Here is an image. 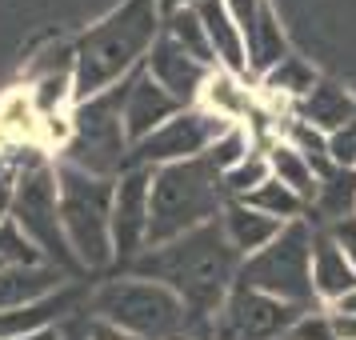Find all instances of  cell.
I'll return each mask as SVG.
<instances>
[{"mask_svg":"<svg viewBox=\"0 0 356 340\" xmlns=\"http://www.w3.org/2000/svg\"><path fill=\"white\" fill-rule=\"evenodd\" d=\"M332 312V308H328ZM332 337L337 340H356V316L353 312H332Z\"/></svg>","mask_w":356,"mask_h":340,"instance_id":"obj_35","label":"cell"},{"mask_svg":"<svg viewBox=\"0 0 356 340\" xmlns=\"http://www.w3.org/2000/svg\"><path fill=\"white\" fill-rule=\"evenodd\" d=\"M280 140H289V145L296 148V152H300L312 168H316V180H321L328 168H337V164H332V156H328V136H324V132H316L312 124H305V120H296V116L284 124V136H280Z\"/></svg>","mask_w":356,"mask_h":340,"instance_id":"obj_27","label":"cell"},{"mask_svg":"<svg viewBox=\"0 0 356 340\" xmlns=\"http://www.w3.org/2000/svg\"><path fill=\"white\" fill-rule=\"evenodd\" d=\"M328 156H332V164H340V168H356V120L328 136Z\"/></svg>","mask_w":356,"mask_h":340,"instance_id":"obj_32","label":"cell"},{"mask_svg":"<svg viewBox=\"0 0 356 340\" xmlns=\"http://www.w3.org/2000/svg\"><path fill=\"white\" fill-rule=\"evenodd\" d=\"M113 193L116 180L92 177L81 168L56 164V196H60V225L68 248L81 268H113Z\"/></svg>","mask_w":356,"mask_h":340,"instance_id":"obj_6","label":"cell"},{"mask_svg":"<svg viewBox=\"0 0 356 340\" xmlns=\"http://www.w3.org/2000/svg\"><path fill=\"white\" fill-rule=\"evenodd\" d=\"M220 228H225L228 244L248 260L252 252H260L264 244H273L284 225L273 220V216H264V212H257V209H248L244 200H228L225 212H220Z\"/></svg>","mask_w":356,"mask_h":340,"instance_id":"obj_19","label":"cell"},{"mask_svg":"<svg viewBox=\"0 0 356 340\" xmlns=\"http://www.w3.org/2000/svg\"><path fill=\"white\" fill-rule=\"evenodd\" d=\"M225 129H228L225 120L212 116L209 108H200V104L180 108L152 136H145L140 145H132L129 168H164V164H180V161H200Z\"/></svg>","mask_w":356,"mask_h":340,"instance_id":"obj_9","label":"cell"},{"mask_svg":"<svg viewBox=\"0 0 356 340\" xmlns=\"http://www.w3.org/2000/svg\"><path fill=\"white\" fill-rule=\"evenodd\" d=\"M252 148H257L252 132L244 129V124H228V129H225V132H220V136H216V140L209 145L204 161H209L212 168L220 172V177H225V172H232V168H236V164H241L244 156L252 152Z\"/></svg>","mask_w":356,"mask_h":340,"instance_id":"obj_28","label":"cell"},{"mask_svg":"<svg viewBox=\"0 0 356 340\" xmlns=\"http://www.w3.org/2000/svg\"><path fill=\"white\" fill-rule=\"evenodd\" d=\"M268 152V168H273V180H280L284 188L300 196L305 204H312V196H316V168L289 145V140H276V145L264 148Z\"/></svg>","mask_w":356,"mask_h":340,"instance_id":"obj_24","label":"cell"},{"mask_svg":"<svg viewBox=\"0 0 356 340\" xmlns=\"http://www.w3.org/2000/svg\"><path fill=\"white\" fill-rule=\"evenodd\" d=\"M164 29L161 0H124L72 44V97L76 104L100 97L145 68Z\"/></svg>","mask_w":356,"mask_h":340,"instance_id":"obj_2","label":"cell"},{"mask_svg":"<svg viewBox=\"0 0 356 340\" xmlns=\"http://www.w3.org/2000/svg\"><path fill=\"white\" fill-rule=\"evenodd\" d=\"M0 177H4V168H0Z\"/></svg>","mask_w":356,"mask_h":340,"instance_id":"obj_41","label":"cell"},{"mask_svg":"<svg viewBox=\"0 0 356 340\" xmlns=\"http://www.w3.org/2000/svg\"><path fill=\"white\" fill-rule=\"evenodd\" d=\"M168 40H177L180 49L188 52V56H196L200 65L216 68V60H212V49H209V36H204V24H200V17H196V8H177V13H164V29H161Z\"/></svg>","mask_w":356,"mask_h":340,"instance_id":"obj_26","label":"cell"},{"mask_svg":"<svg viewBox=\"0 0 356 340\" xmlns=\"http://www.w3.org/2000/svg\"><path fill=\"white\" fill-rule=\"evenodd\" d=\"M84 340H136V337H129V332H120V328H113V324H104V321H92L84 324Z\"/></svg>","mask_w":356,"mask_h":340,"instance_id":"obj_34","label":"cell"},{"mask_svg":"<svg viewBox=\"0 0 356 340\" xmlns=\"http://www.w3.org/2000/svg\"><path fill=\"white\" fill-rule=\"evenodd\" d=\"M124 84L72 104L68 113V140L60 145V164L81 168L92 177L116 180L129 172V132H124Z\"/></svg>","mask_w":356,"mask_h":340,"instance_id":"obj_5","label":"cell"},{"mask_svg":"<svg viewBox=\"0 0 356 340\" xmlns=\"http://www.w3.org/2000/svg\"><path fill=\"white\" fill-rule=\"evenodd\" d=\"M241 264H244V257L228 244L225 228H220V216H216L212 225H200L193 232L177 236V241L145 248L124 273L172 289L184 305L193 308L196 321L216 328V312L228 300V292L236 289Z\"/></svg>","mask_w":356,"mask_h":340,"instance_id":"obj_1","label":"cell"},{"mask_svg":"<svg viewBox=\"0 0 356 340\" xmlns=\"http://www.w3.org/2000/svg\"><path fill=\"white\" fill-rule=\"evenodd\" d=\"M76 308V289H60L44 296V300H36L29 308H8V312H0V340H13V337H33L40 328H56L65 312Z\"/></svg>","mask_w":356,"mask_h":340,"instance_id":"obj_20","label":"cell"},{"mask_svg":"<svg viewBox=\"0 0 356 340\" xmlns=\"http://www.w3.org/2000/svg\"><path fill=\"white\" fill-rule=\"evenodd\" d=\"M232 200L225 188V177L200 161H180L152 168V212H148V248L168 244L193 232L200 225H212L225 204Z\"/></svg>","mask_w":356,"mask_h":340,"instance_id":"obj_4","label":"cell"},{"mask_svg":"<svg viewBox=\"0 0 356 340\" xmlns=\"http://www.w3.org/2000/svg\"><path fill=\"white\" fill-rule=\"evenodd\" d=\"M244 204H248V209H257V212H264V216H273V220H280V225L308 220V204L292 193V188H284L280 180H273V177L264 180L257 193L244 196Z\"/></svg>","mask_w":356,"mask_h":340,"instance_id":"obj_25","label":"cell"},{"mask_svg":"<svg viewBox=\"0 0 356 340\" xmlns=\"http://www.w3.org/2000/svg\"><path fill=\"white\" fill-rule=\"evenodd\" d=\"M36 248L24 236H20V228L8 220V225H0V273L4 268H17V264H36Z\"/></svg>","mask_w":356,"mask_h":340,"instance_id":"obj_30","label":"cell"},{"mask_svg":"<svg viewBox=\"0 0 356 340\" xmlns=\"http://www.w3.org/2000/svg\"><path fill=\"white\" fill-rule=\"evenodd\" d=\"M225 8L232 13L236 29L244 36V49H248V72L252 76H264L273 72L280 60H289V36L276 20L273 4L268 0H225Z\"/></svg>","mask_w":356,"mask_h":340,"instance_id":"obj_12","label":"cell"},{"mask_svg":"<svg viewBox=\"0 0 356 340\" xmlns=\"http://www.w3.org/2000/svg\"><path fill=\"white\" fill-rule=\"evenodd\" d=\"M353 289H356V268L340 252V244L328 236V228H316L312 232V292H316V300L332 308Z\"/></svg>","mask_w":356,"mask_h":340,"instance_id":"obj_16","label":"cell"},{"mask_svg":"<svg viewBox=\"0 0 356 340\" xmlns=\"http://www.w3.org/2000/svg\"><path fill=\"white\" fill-rule=\"evenodd\" d=\"M316 212V220H324V228L340 225L356 216V168H328L321 180H316V196L308 204V216Z\"/></svg>","mask_w":356,"mask_h":340,"instance_id":"obj_22","label":"cell"},{"mask_svg":"<svg viewBox=\"0 0 356 340\" xmlns=\"http://www.w3.org/2000/svg\"><path fill=\"white\" fill-rule=\"evenodd\" d=\"M65 340H72V337H68V332H65ZM81 340H84V337H81Z\"/></svg>","mask_w":356,"mask_h":340,"instance_id":"obj_40","label":"cell"},{"mask_svg":"<svg viewBox=\"0 0 356 340\" xmlns=\"http://www.w3.org/2000/svg\"><path fill=\"white\" fill-rule=\"evenodd\" d=\"M332 312H353V316H356V289L348 292V296H340L337 305H332Z\"/></svg>","mask_w":356,"mask_h":340,"instance_id":"obj_38","label":"cell"},{"mask_svg":"<svg viewBox=\"0 0 356 340\" xmlns=\"http://www.w3.org/2000/svg\"><path fill=\"white\" fill-rule=\"evenodd\" d=\"M177 113L180 104L148 76L145 68H136L129 76V84H124V132H129V145H140L145 136H152L164 120H172Z\"/></svg>","mask_w":356,"mask_h":340,"instance_id":"obj_14","label":"cell"},{"mask_svg":"<svg viewBox=\"0 0 356 340\" xmlns=\"http://www.w3.org/2000/svg\"><path fill=\"white\" fill-rule=\"evenodd\" d=\"M268 177H273V168H268V152H264V148H252L232 172H225V188H228L232 200H244L248 193H257Z\"/></svg>","mask_w":356,"mask_h":340,"instance_id":"obj_29","label":"cell"},{"mask_svg":"<svg viewBox=\"0 0 356 340\" xmlns=\"http://www.w3.org/2000/svg\"><path fill=\"white\" fill-rule=\"evenodd\" d=\"M200 0H161V8L164 13H177V8H196Z\"/></svg>","mask_w":356,"mask_h":340,"instance_id":"obj_39","label":"cell"},{"mask_svg":"<svg viewBox=\"0 0 356 340\" xmlns=\"http://www.w3.org/2000/svg\"><path fill=\"white\" fill-rule=\"evenodd\" d=\"M92 316L136 340H212V328L196 321L193 308L156 280L120 273L92 296Z\"/></svg>","mask_w":356,"mask_h":340,"instance_id":"obj_3","label":"cell"},{"mask_svg":"<svg viewBox=\"0 0 356 340\" xmlns=\"http://www.w3.org/2000/svg\"><path fill=\"white\" fill-rule=\"evenodd\" d=\"M312 232L316 228L308 220H292L280 228V236L273 244H264L260 252L241 264V280L257 292H268L284 305L296 308H321L316 292H312Z\"/></svg>","mask_w":356,"mask_h":340,"instance_id":"obj_8","label":"cell"},{"mask_svg":"<svg viewBox=\"0 0 356 340\" xmlns=\"http://www.w3.org/2000/svg\"><path fill=\"white\" fill-rule=\"evenodd\" d=\"M289 340H337L332 337V312L328 308H308V312H300V321L292 324Z\"/></svg>","mask_w":356,"mask_h":340,"instance_id":"obj_31","label":"cell"},{"mask_svg":"<svg viewBox=\"0 0 356 340\" xmlns=\"http://www.w3.org/2000/svg\"><path fill=\"white\" fill-rule=\"evenodd\" d=\"M200 108H209L212 116H220L225 124H248V116L257 113V100L244 88V76H232L225 68H216L204 84V92L196 100Z\"/></svg>","mask_w":356,"mask_h":340,"instance_id":"obj_21","label":"cell"},{"mask_svg":"<svg viewBox=\"0 0 356 340\" xmlns=\"http://www.w3.org/2000/svg\"><path fill=\"white\" fill-rule=\"evenodd\" d=\"M196 17L204 24V36H209V49H212V60L216 68H225L232 76H252L248 72V49H244V36L236 29L232 13L225 8V0H200L196 4Z\"/></svg>","mask_w":356,"mask_h":340,"instance_id":"obj_15","label":"cell"},{"mask_svg":"<svg viewBox=\"0 0 356 340\" xmlns=\"http://www.w3.org/2000/svg\"><path fill=\"white\" fill-rule=\"evenodd\" d=\"M148 212H152V168L120 172L113 193V252L120 268H129L148 248Z\"/></svg>","mask_w":356,"mask_h":340,"instance_id":"obj_11","label":"cell"},{"mask_svg":"<svg viewBox=\"0 0 356 340\" xmlns=\"http://www.w3.org/2000/svg\"><path fill=\"white\" fill-rule=\"evenodd\" d=\"M13 340H65V328L56 324V328H40V332H33V337H13Z\"/></svg>","mask_w":356,"mask_h":340,"instance_id":"obj_37","label":"cell"},{"mask_svg":"<svg viewBox=\"0 0 356 340\" xmlns=\"http://www.w3.org/2000/svg\"><path fill=\"white\" fill-rule=\"evenodd\" d=\"M13 225L20 236L36 248V257L44 264H56L60 273H84L72 248H68L65 225H60V196H56V164L33 161L13 172Z\"/></svg>","mask_w":356,"mask_h":340,"instance_id":"obj_7","label":"cell"},{"mask_svg":"<svg viewBox=\"0 0 356 340\" xmlns=\"http://www.w3.org/2000/svg\"><path fill=\"white\" fill-rule=\"evenodd\" d=\"M68 284V273H60L56 264H17V268H4L0 273V312L8 308H29L36 300H44L52 292H60Z\"/></svg>","mask_w":356,"mask_h":340,"instance_id":"obj_17","label":"cell"},{"mask_svg":"<svg viewBox=\"0 0 356 340\" xmlns=\"http://www.w3.org/2000/svg\"><path fill=\"white\" fill-rule=\"evenodd\" d=\"M284 340H289V337H284Z\"/></svg>","mask_w":356,"mask_h":340,"instance_id":"obj_42","label":"cell"},{"mask_svg":"<svg viewBox=\"0 0 356 340\" xmlns=\"http://www.w3.org/2000/svg\"><path fill=\"white\" fill-rule=\"evenodd\" d=\"M13 172H4L0 177V225H8V216H13Z\"/></svg>","mask_w":356,"mask_h":340,"instance_id":"obj_36","label":"cell"},{"mask_svg":"<svg viewBox=\"0 0 356 340\" xmlns=\"http://www.w3.org/2000/svg\"><path fill=\"white\" fill-rule=\"evenodd\" d=\"M316 72H312V65H305L300 56H289V60H280V65L273 68V72H264L260 76V88H264V97L273 100V104H289V108H296L300 100L316 88Z\"/></svg>","mask_w":356,"mask_h":340,"instance_id":"obj_23","label":"cell"},{"mask_svg":"<svg viewBox=\"0 0 356 340\" xmlns=\"http://www.w3.org/2000/svg\"><path fill=\"white\" fill-rule=\"evenodd\" d=\"M145 72L161 84L168 97L177 100L180 108H193L216 68L200 65L196 56H188V52L180 49L177 40H168V36L161 33L156 44H152V52H148V60H145Z\"/></svg>","mask_w":356,"mask_h":340,"instance_id":"obj_13","label":"cell"},{"mask_svg":"<svg viewBox=\"0 0 356 340\" xmlns=\"http://www.w3.org/2000/svg\"><path fill=\"white\" fill-rule=\"evenodd\" d=\"M292 116L305 120V124H312V129L324 132V136H332V132H340L344 124L356 120V97L344 92V88L332 84V81H316V88L292 108Z\"/></svg>","mask_w":356,"mask_h":340,"instance_id":"obj_18","label":"cell"},{"mask_svg":"<svg viewBox=\"0 0 356 340\" xmlns=\"http://www.w3.org/2000/svg\"><path fill=\"white\" fill-rule=\"evenodd\" d=\"M328 236L340 244V252L348 257V264L356 268V216H348V220H340V225L328 228Z\"/></svg>","mask_w":356,"mask_h":340,"instance_id":"obj_33","label":"cell"},{"mask_svg":"<svg viewBox=\"0 0 356 340\" xmlns=\"http://www.w3.org/2000/svg\"><path fill=\"white\" fill-rule=\"evenodd\" d=\"M300 312L305 308L284 305V300L248 289V284H236L216 312L212 340H284L292 332V324L300 321Z\"/></svg>","mask_w":356,"mask_h":340,"instance_id":"obj_10","label":"cell"}]
</instances>
